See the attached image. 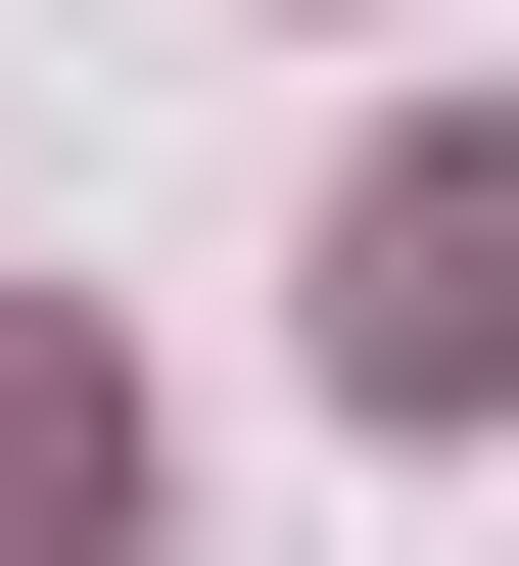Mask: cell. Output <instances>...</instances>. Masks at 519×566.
Returning a JSON list of instances; mask_svg holds the SVG:
<instances>
[{"instance_id": "obj_2", "label": "cell", "mask_w": 519, "mask_h": 566, "mask_svg": "<svg viewBox=\"0 0 519 566\" xmlns=\"http://www.w3.org/2000/svg\"><path fill=\"white\" fill-rule=\"evenodd\" d=\"M142 520V378H95V331H0V566H95Z\"/></svg>"}, {"instance_id": "obj_1", "label": "cell", "mask_w": 519, "mask_h": 566, "mask_svg": "<svg viewBox=\"0 0 519 566\" xmlns=\"http://www.w3.org/2000/svg\"><path fill=\"white\" fill-rule=\"evenodd\" d=\"M331 378L378 424H519V142H378V189H331Z\"/></svg>"}]
</instances>
